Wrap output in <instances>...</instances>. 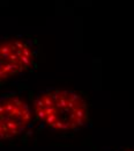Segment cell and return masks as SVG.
I'll return each instance as SVG.
<instances>
[{"instance_id": "7a4b0ae2", "label": "cell", "mask_w": 134, "mask_h": 151, "mask_svg": "<svg viewBox=\"0 0 134 151\" xmlns=\"http://www.w3.org/2000/svg\"><path fill=\"white\" fill-rule=\"evenodd\" d=\"M37 56L31 41L21 37L0 40V83L29 70Z\"/></svg>"}, {"instance_id": "3957f363", "label": "cell", "mask_w": 134, "mask_h": 151, "mask_svg": "<svg viewBox=\"0 0 134 151\" xmlns=\"http://www.w3.org/2000/svg\"><path fill=\"white\" fill-rule=\"evenodd\" d=\"M33 119V108L22 96H0V139H11L22 135L31 126Z\"/></svg>"}, {"instance_id": "6da1fadb", "label": "cell", "mask_w": 134, "mask_h": 151, "mask_svg": "<svg viewBox=\"0 0 134 151\" xmlns=\"http://www.w3.org/2000/svg\"><path fill=\"white\" fill-rule=\"evenodd\" d=\"M34 115L48 128L57 132H73L89 120L88 104L75 91L53 88L39 93L33 105Z\"/></svg>"}, {"instance_id": "277c9868", "label": "cell", "mask_w": 134, "mask_h": 151, "mask_svg": "<svg viewBox=\"0 0 134 151\" xmlns=\"http://www.w3.org/2000/svg\"><path fill=\"white\" fill-rule=\"evenodd\" d=\"M127 151H134V150H127Z\"/></svg>"}]
</instances>
